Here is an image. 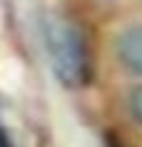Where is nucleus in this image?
<instances>
[{
  "label": "nucleus",
  "instance_id": "obj_1",
  "mask_svg": "<svg viewBox=\"0 0 142 147\" xmlns=\"http://www.w3.org/2000/svg\"><path fill=\"white\" fill-rule=\"evenodd\" d=\"M45 40L55 75L67 87L82 85V80L87 78V53L80 30L70 20L50 18L45 25Z\"/></svg>",
  "mask_w": 142,
  "mask_h": 147
},
{
  "label": "nucleus",
  "instance_id": "obj_3",
  "mask_svg": "<svg viewBox=\"0 0 142 147\" xmlns=\"http://www.w3.org/2000/svg\"><path fill=\"white\" fill-rule=\"evenodd\" d=\"M130 110H132V115L142 122V87H137L132 92V97H130Z\"/></svg>",
  "mask_w": 142,
  "mask_h": 147
},
{
  "label": "nucleus",
  "instance_id": "obj_2",
  "mask_svg": "<svg viewBox=\"0 0 142 147\" xmlns=\"http://www.w3.org/2000/svg\"><path fill=\"white\" fill-rule=\"evenodd\" d=\"M117 57L125 62V67L142 75V25L130 28L117 40Z\"/></svg>",
  "mask_w": 142,
  "mask_h": 147
}]
</instances>
